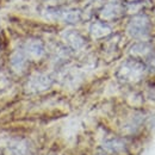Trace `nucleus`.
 Instances as JSON below:
<instances>
[{"instance_id": "nucleus-7", "label": "nucleus", "mask_w": 155, "mask_h": 155, "mask_svg": "<svg viewBox=\"0 0 155 155\" xmlns=\"http://www.w3.org/2000/svg\"><path fill=\"white\" fill-rule=\"evenodd\" d=\"M8 155H31V147L25 140H13L7 147Z\"/></svg>"}, {"instance_id": "nucleus-2", "label": "nucleus", "mask_w": 155, "mask_h": 155, "mask_svg": "<svg viewBox=\"0 0 155 155\" xmlns=\"http://www.w3.org/2000/svg\"><path fill=\"white\" fill-rule=\"evenodd\" d=\"M53 85V79L45 73H32L26 79L24 90L26 93H41L49 90Z\"/></svg>"}, {"instance_id": "nucleus-1", "label": "nucleus", "mask_w": 155, "mask_h": 155, "mask_svg": "<svg viewBox=\"0 0 155 155\" xmlns=\"http://www.w3.org/2000/svg\"><path fill=\"white\" fill-rule=\"evenodd\" d=\"M144 74V67L141 62L136 60L125 61L118 69L117 75L122 81L125 82H136Z\"/></svg>"}, {"instance_id": "nucleus-8", "label": "nucleus", "mask_w": 155, "mask_h": 155, "mask_svg": "<svg viewBox=\"0 0 155 155\" xmlns=\"http://www.w3.org/2000/svg\"><path fill=\"white\" fill-rule=\"evenodd\" d=\"M63 39L66 41L67 45L73 50H80L86 45L85 38L77 31H72V30L66 31L63 35Z\"/></svg>"}, {"instance_id": "nucleus-6", "label": "nucleus", "mask_w": 155, "mask_h": 155, "mask_svg": "<svg viewBox=\"0 0 155 155\" xmlns=\"http://www.w3.org/2000/svg\"><path fill=\"white\" fill-rule=\"evenodd\" d=\"M149 32V21L144 16H136L128 25V34L131 37L142 38Z\"/></svg>"}, {"instance_id": "nucleus-9", "label": "nucleus", "mask_w": 155, "mask_h": 155, "mask_svg": "<svg viewBox=\"0 0 155 155\" xmlns=\"http://www.w3.org/2000/svg\"><path fill=\"white\" fill-rule=\"evenodd\" d=\"M123 12V7L119 1H110L101 10V17L105 19H116Z\"/></svg>"}, {"instance_id": "nucleus-5", "label": "nucleus", "mask_w": 155, "mask_h": 155, "mask_svg": "<svg viewBox=\"0 0 155 155\" xmlns=\"http://www.w3.org/2000/svg\"><path fill=\"white\" fill-rule=\"evenodd\" d=\"M45 15H47V17H49L51 19L61 20V21H64V23H68V24H75L81 18L80 11H78V10L48 8L45 11Z\"/></svg>"}, {"instance_id": "nucleus-3", "label": "nucleus", "mask_w": 155, "mask_h": 155, "mask_svg": "<svg viewBox=\"0 0 155 155\" xmlns=\"http://www.w3.org/2000/svg\"><path fill=\"white\" fill-rule=\"evenodd\" d=\"M29 58H26V55L24 54V51L21 50V48H16L10 58H8V68L12 75L16 77H21L26 73L28 68H29Z\"/></svg>"}, {"instance_id": "nucleus-10", "label": "nucleus", "mask_w": 155, "mask_h": 155, "mask_svg": "<svg viewBox=\"0 0 155 155\" xmlns=\"http://www.w3.org/2000/svg\"><path fill=\"white\" fill-rule=\"evenodd\" d=\"M103 147L106 152L110 153H120L125 149V143L123 140L118 138V137H109L105 138L103 142Z\"/></svg>"}, {"instance_id": "nucleus-4", "label": "nucleus", "mask_w": 155, "mask_h": 155, "mask_svg": "<svg viewBox=\"0 0 155 155\" xmlns=\"http://www.w3.org/2000/svg\"><path fill=\"white\" fill-rule=\"evenodd\" d=\"M21 50L29 58V61H37L45 55V45L39 38L30 37L25 39L20 45Z\"/></svg>"}, {"instance_id": "nucleus-11", "label": "nucleus", "mask_w": 155, "mask_h": 155, "mask_svg": "<svg viewBox=\"0 0 155 155\" xmlns=\"http://www.w3.org/2000/svg\"><path fill=\"white\" fill-rule=\"evenodd\" d=\"M91 34L93 37L96 38H100V37H104V36H107L110 32H111V29L107 24H105L104 21H96L91 25V29H90Z\"/></svg>"}]
</instances>
